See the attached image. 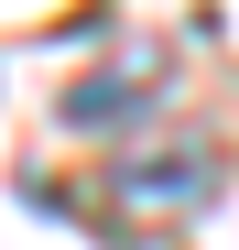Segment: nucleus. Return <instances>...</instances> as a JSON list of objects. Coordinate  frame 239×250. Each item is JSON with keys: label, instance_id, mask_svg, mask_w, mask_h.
Returning a JSON list of instances; mask_svg holds the SVG:
<instances>
[{"label": "nucleus", "instance_id": "obj_1", "mask_svg": "<svg viewBox=\"0 0 239 250\" xmlns=\"http://www.w3.org/2000/svg\"><path fill=\"white\" fill-rule=\"evenodd\" d=\"M163 44H120L98 76H76V87H65V120H76V131H131V120L152 109V98H163Z\"/></svg>", "mask_w": 239, "mask_h": 250}, {"label": "nucleus", "instance_id": "obj_2", "mask_svg": "<svg viewBox=\"0 0 239 250\" xmlns=\"http://www.w3.org/2000/svg\"><path fill=\"white\" fill-rule=\"evenodd\" d=\"M207 185H218V163L196 152V142H174V152H141L131 174H120V196H131V207H196Z\"/></svg>", "mask_w": 239, "mask_h": 250}]
</instances>
